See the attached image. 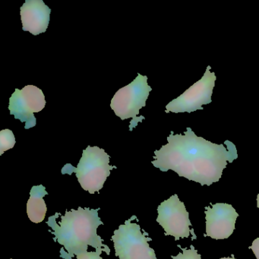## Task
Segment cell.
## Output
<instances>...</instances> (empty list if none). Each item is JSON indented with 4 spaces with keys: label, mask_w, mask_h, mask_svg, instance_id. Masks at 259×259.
Instances as JSON below:
<instances>
[{
    "label": "cell",
    "mask_w": 259,
    "mask_h": 259,
    "mask_svg": "<svg viewBox=\"0 0 259 259\" xmlns=\"http://www.w3.org/2000/svg\"><path fill=\"white\" fill-rule=\"evenodd\" d=\"M168 143L154 151L151 163L162 172L171 170L201 186L219 181L227 163L237 159L236 145L230 141L218 145L198 137L188 127L184 135L171 131Z\"/></svg>",
    "instance_id": "6da1fadb"
},
{
    "label": "cell",
    "mask_w": 259,
    "mask_h": 259,
    "mask_svg": "<svg viewBox=\"0 0 259 259\" xmlns=\"http://www.w3.org/2000/svg\"><path fill=\"white\" fill-rule=\"evenodd\" d=\"M100 209L81 207L78 210L72 209L66 211L63 216L61 215L60 224H57L56 219L60 216V213L50 217L47 224L53 230L49 232L55 236L54 240L57 241L66 250L60 249L62 258L73 259L75 255L87 252L89 245L94 247L97 251H104L110 255V248L103 243L102 238L97 233L98 227L104 224L98 216Z\"/></svg>",
    "instance_id": "7a4b0ae2"
},
{
    "label": "cell",
    "mask_w": 259,
    "mask_h": 259,
    "mask_svg": "<svg viewBox=\"0 0 259 259\" xmlns=\"http://www.w3.org/2000/svg\"><path fill=\"white\" fill-rule=\"evenodd\" d=\"M110 159L102 148L89 145L83 151L77 167L68 163L62 169V174L72 175L75 172L81 188L90 194H95L102 189L107 177H110V171L116 168L110 165Z\"/></svg>",
    "instance_id": "3957f363"
},
{
    "label": "cell",
    "mask_w": 259,
    "mask_h": 259,
    "mask_svg": "<svg viewBox=\"0 0 259 259\" xmlns=\"http://www.w3.org/2000/svg\"><path fill=\"white\" fill-rule=\"evenodd\" d=\"M152 89L148 84V77L139 73L134 81L119 89L111 100L110 107L116 116L122 120L133 119L130 125V131L145 119L144 116H137L141 109L146 106V101Z\"/></svg>",
    "instance_id": "277c9868"
},
{
    "label": "cell",
    "mask_w": 259,
    "mask_h": 259,
    "mask_svg": "<svg viewBox=\"0 0 259 259\" xmlns=\"http://www.w3.org/2000/svg\"><path fill=\"white\" fill-rule=\"evenodd\" d=\"M137 217L133 216L119 225L111 239L114 243L115 255L119 259H157L155 251L150 247L148 233H142L140 226L133 223Z\"/></svg>",
    "instance_id": "5b68a950"
},
{
    "label": "cell",
    "mask_w": 259,
    "mask_h": 259,
    "mask_svg": "<svg viewBox=\"0 0 259 259\" xmlns=\"http://www.w3.org/2000/svg\"><path fill=\"white\" fill-rule=\"evenodd\" d=\"M210 66H207L204 75L199 81L191 86L184 93L172 100L166 106V113H192L196 110H202L203 105L212 102V94L217 81L214 72H210Z\"/></svg>",
    "instance_id": "8992f818"
},
{
    "label": "cell",
    "mask_w": 259,
    "mask_h": 259,
    "mask_svg": "<svg viewBox=\"0 0 259 259\" xmlns=\"http://www.w3.org/2000/svg\"><path fill=\"white\" fill-rule=\"evenodd\" d=\"M157 222L163 227L166 236H172L177 241L190 236L189 212L178 195H174L163 201L157 207Z\"/></svg>",
    "instance_id": "52a82bcc"
},
{
    "label": "cell",
    "mask_w": 259,
    "mask_h": 259,
    "mask_svg": "<svg viewBox=\"0 0 259 259\" xmlns=\"http://www.w3.org/2000/svg\"><path fill=\"white\" fill-rule=\"evenodd\" d=\"M45 106L46 101L41 89L30 84L22 90L16 89L10 98L9 110L16 119L25 122V130H28L36 125L34 113L43 110Z\"/></svg>",
    "instance_id": "ba28073f"
},
{
    "label": "cell",
    "mask_w": 259,
    "mask_h": 259,
    "mask_svg": "<svg viewBox=\"0 0 259 259\" xmlns=\"http://www.w3.org/2000/svg\"><path fill=\"white\" fill-rule=\"evenodd\" d=\"M206 236L212 239H228L235 230L239 213L230 204L217 203L205 207Z\"/></svg>",
    "instance_id": "9c48e42d"
},
{
    "label": "cell",
    "mask_w": 259,
    "mask_h": 259,
    "mask_svg": "<svg viewBox=\"0 0 259 259\" xmlns=\"http://www.w3.org/2000/svg\"><path fill=\"white\" fill-rule=\"evenodd\" d=\"M51 13V9L42 0H26L21 7L22 29L35 36L46 32Z\"/></svg>",
    "instance_id": "30bf717a"
},
{
    "label": "cell",
    "mask_w": 259,
    "mask_h": 259,
    "mask_svg": "<svg viewBox=\"0 0 259 259\" xmlns=\"http://www.w3.org/2000/svg\"><path fill=\"white\" fill-rule=\"evenodd\" d=\"M48 194L43 185L33 186L31 189L27 203V214L31 222L39 224L45 219L48 208L44 198Z\"/></svg>",
    "instance_id": "8fae6325"
},
{
    "label": "cell",
    "mask_w": 259,
    "mask_h": 259,
    "mask_svg": "<svg viewBox=\"0 0 259 259\" xmlns=\"http://www.w3.org/2000/svg\"><path fill=\"white\" fill-rule=\"evenodd\" d=\"M15 145L16 138L13 131L4 130L0 132V155H3L5 151L14 148Z\"/></svg>",
    "instance_id": "7c38bea8"
},
{
    "label": "cell",
    "mask_w": 259,
    "mask_h": 259,
    "mask_svg": "<svg viewBox=\"0 0 259 259\" xmlns=\"http://www.w3.org/2000/svg\"><path fill=\"white\" fill-rule=\"evenodd\" d=\"M180 248H181V247ZM183 252L179 253L177 256H171L172 259H201V254H198V251L195 249L193 245H191L190 248H181Z\"/></svg>",
    "instance_id": "4fadbf2b"
},
{
    "label": "cell",
    "mask_w": 259,
    "mask_h": 259,
    "mask_svg": "<svg viewBox=\"0 0 259 259\" xmlns=\"http://www.w3.org/2000/svg\"><path fill=\"white\" fill-rule=\"evenodd\" d=\"M99 251H87L80 255L76 256L77 259H103Z\"/></svg>",
    "instance_id": "5bb4252c"
},
{
    "label": "cell",
    "mask_w": 259,
    "mask_h": 259,
    "mask_svg": "<svg viewBox=\"0 0 259 259\" xmlns=\"http://www.w3.org/2000/svg\"><path fill=\"white\" fill-rule=\"evenodd\" d=\"M249 248L252 250L256 258L259 259V237L253 241L251 246H249Z\"/></svg>",
    "instance_id": "9a60e30c"
},
{
    "label": "cell",
    "mask_w": 259,
    "mask_h": 259,
    "mask_svg": "<svg viewBox=\"0 0 259 259\" xmlns=\"http://www.w3.org/2000/svg\"><path fill=\"white\" fill-rule=\"evenodd\" d=\"M257 207L259 209V194L257 195Z\"/></svg>",
    "instance_id": "2e32d148"
},
{
    "label": "cell",
    "mask_w": 259,
    "mask_h": 259,
    "mask_svg": "<svg viewBox=\"0 0 259 259\" xmlns=\"http://www.w3.org/2000/svg\"><path fill=\"white\" fill-rule=\"evenodd\" d=\"M220 259H236L234 257H233V255L232 256V257H221V258Z\"/></svg>",
    "instance_id": "e0dca14e"
}]
</instances>
